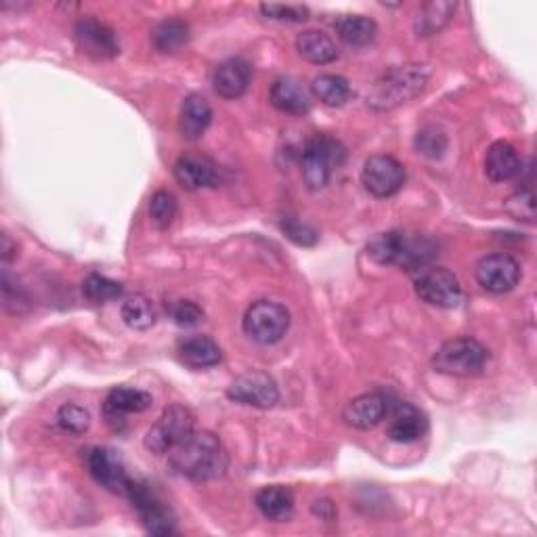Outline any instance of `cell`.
<instances>
[{"instance_id": "9a60e30c", "label": "cell", "mask_w": 537, "mask_h": 537, "mask_svg": "<svg viewBox=\"0 0 537 537\" xmlns=\"http://www.w3.org/2000/svg\"><path fill=\"white\" fill-rule=\"evenodd\" d=\"M154 399L149 393L141 389H131V386H116L105 397L103 403V416L107 426L116 433H122L126 428L128 414H141L152 407Z\"/></svg>"}, {"instance_id": "2e32d148", "label": "cell", "mask_w": 537, "mask_h": 537, "mask_svg": "<svg viewBox=\"0 0 537 537\" xmlns=\"http://www.w3.org/2000/svg\"><path fill=\"white\" fill-rule=\"evenodd\" d=\"M391 412L389 426H386V437L395 443H414L422 439L428 431V418L420 407L399 401Z\"/></svg>"}, {"instance_id": "7a4b0ae2", "label": "cell", "mask_w": 537, "mask_h": 537, "mask_svg": "<svg viewBox=\"0 0 537 537\" xmlns=\"http://www.w3.org/2000/svg\"><path fill=\"white\" fill-rule=\"evenodd\" d=\"M368 254L378 265L418 273L435 261L437 244L420 233L386 231L368 244Z\"/></svg>"}, {"instance_id": "e575fe53", "label": "cell", "mask_w": 537, "mask_h": 537, "mask_svg": "<svg viewBox=\"0 0 537 537\" xmlns=\"http://www.w3.org/2000/svg\"><path fill=\"white\" fill-rule=\"evenodd\" d=\"M261 13L275 21H288V24H300V21L309 19V7L305 5H277L265 3L261 5Z\"/></svg>"}, {"instance_id": "3957f363", "label": "cell", "mask_w": 537, "mask_h": 537, "mask_svg": "<svg viewBox=\"0 0 537 537\" xmlns=\"http://www.w3.org/2000/svg\"><path fill=\"white\" fill-rule=\"evenodd\" d=\"M431 72L422 63H405L384 72L368 93V105L374 112H391L399 105L416 99L428 84Z\"/></svg>"}, {"instance_id": "d590c367", "label": "cell", "mask_w": 537, "mask_h": 537, "mask_svg": "<svg viewBox=\"0 0 537 537\" xmlns=\"http://www.w3.org/2000/svg\"><path fill=\"white\" fill-rule=\"evenodd\" d=\"M279 227H282V231L286 233V238L292 240V242L298 244V246L311 248V246H315L317 240H319L317 231H315L311 225H307V223H303V221H298V219H292V217H286Z\"/></svg>"}, {"instance_id": "7c38bea8", "label": "cell", "mask_w": 537, "mask_h": 537, "mask_svg": "<svg viewBox=\"0 0 537 537\" xmlns=\"http://www.w3.org/2000/svg\"><path fill=\"white\" fill-rule=\"evenodd\" d=\"M76 49L97 61L114 59L120 53V42L116 32L93 15L82 17L74 26Z\"/></svg>"}, {"instance_id": "4dcf8cb0", "label": "cell", "mask_w": 537, "mask_h": 537, "mask_svg": "<svg viewBox=\"0 0 537 537\" xmlns=\"http://www.w3.org/2000/svg\"><path fill=\"white\" fill-rule=\"evenodd\" d=\"M82 294L93 305L110 303V300H118L124 294V286L114 279L93 273L82 282Z\"/></svg>"}, {"instance_id": "1f68e13d", "label": "cell", "mask_w": 537, "mask_h": 537, "mask_svg": "<svg viewBox=\"0 0 537 537\" xmlns=\"http://www.w3.org/2000/svg\"><path fill=\"white\" fill-rule=\"evenodd\" d=\"M55 420L61 431L72 435H84L91 426V414L84 410V407L74 403H66L63 407H59Z\"/></svg>"}, {"instance_id": "5bb4252c", "label": "cell", "mask_w": 537, "mask_h": 537, "mask_svg": "<svg viewBox=\"0 0 537 537\" xmlns=\"http://www.w3.org/2000/svg\"><path fill=\"white\" fill-rule=\"evenodd\" d=\"M227 397L235 403L269 410L279 401V389L269 374L256 370L235 378L227 389Z\"/></svg>"}, {"instance_id": "6da1fadb", "label": "cell", "mask_w": 537, "mask_h": 537, "mask_svg": "<svg viewBox=\"0 0 537 537\" xmlns=\"http://www.w3.org/2000/svg\"><path fill=\"white\" fill-rule=\"evenodd\" d=\"M168 460L177 475L191 481H214L223 477L229 466L223 441L208 431H193L181 445L170 451Z\"/></svg>"}, {"instance_id": "277c9868", "label": "cell", "mask_w": 537, "mask_h": 537, "mask_svg": "<svg viewBox=\"0 0 537 537\" xmlns=\"http://www.w3.org/2000/svg\"><path fill=\"white\" fill-rule=\"evenodd\" d=\"M345 147L330 135L317 133L313 137H309L303 145V152H300V166H303V179L305 185L313 191L324 189L334 170H338L345 162Z\"/></svg>"}, {"instance_id": "f35d334b", "label": "cell", "mask_w": 537, "mask_h": 537, "mask_svg": "<svg viewBox=\"0 0 537 537\" xmlns=\"http://www.w3.org/2000/svg\"><path fill=\"white\" fill-rule=\"evenodd\" d=\"M313 510H315V514H319V517L324 519V521H328V523L336 517V508H334V504L330 500H319V502H315Z\"/></svg>"}, {"instance_id": "5b68a950", "label": "cell", "mask_w": 537, "mask_h": 537, "mask_svg": "<svg viewBox=\"0 0 537 537\" xmlns=\"http://www.w3.org/2000/svg\"><path fill=\"white\" fill-rule=\"evenodd\" d=\"M489 353L477 338L460 336L447 340L433 355V368L447 376L472 378L479 376L487 365Z\"/></svg>"}, {"instance_id": "836d02e7", "label": "cell", "mask_w": 537, "mask_h": 537, "mask_svg": "<svg viewBox=\"0 0 537 537\" xmlns=\"http://www.w3.org/2000/svg\"><path fill=\"white\" fill-rule=\"evenodd\" d=\"M506 210L510 212V217H514L517 221H525V223L535 221V198H533L531 183H525V187H521L517 193H514V196L508 198Z\"/></svg>"}, {"instance_id": "ab89813d", "label": "cell", "mask_w": 537, "mask_h": 537, "mask_svg": "<svg viewBox=\"0 0 537 537\" xmlns=\"http://www.w3.org/2000/svg\"><path fill=\"white\" fill-rule=\"evenodd\" d=\"M0 252H3V261L9 263L17 256V244L11 240L9 233H3V246H0Z\"/></svg>"}, {"instance_id": "8992f818", "label": "cell", "mask_w": 537, "mask_h": 537, "mask_svg": "<svg viewBox=\"0 0 537 537\" xmlns=\"http://www.w3.org/2000/svg\"><path fill=\"white\" fill-rule=\"evenodd\" d=\"M193 424H196V418H193L189 407L179 403L168 405L156 424L147 431L145 447L158 456L170 454L193 433Z\"/></svg>"}, {"instance_id": "8d00e7d4", "label": "cell", "mask_w": 537, "mask_h": 537, "mask_svg": "<svg viewBox=\"0 0 537 537\" xmlns=\"http://www.w3.org/2000/svg\"><path fill=\"white\" fill-rule=\"evenodd\" d=\"M416 147H418V152H420V154H424V156H428V158H439V156L445 152L447 139H445V135L439 131V128L428 126V128H424L422 133H418Z\"/></svg>"}, {"instance_id": "f546056e", "label": "cell", "mask_w": 537, "mask_h": 537, "mask_svg": "<svg viewBox=\"0 0 537 537\" xmlns=\"http://www.w3.org/2000/svg\"><path fill=\"white\" fill-rule=\"evenodd\" d=\"M189 42V26L183 19H164L152 30V45L160 53H177Z\"/></svg>"}, {"instance_id": "44dd1931", "label": "cell", "mask_w": 537, "mask_h": 537, "mask_svg": "<svg viewBox=\"0 0 537 537\" xmlns=\"http://www.w3.org/2000/svg\"><path fill=\"white\" fill-rule=\"evenodd\" d=\"M523 173V160L517 149L506 141H496L485 156V175L493 183H506Z\"/></svg>"}, {"instance_id": "d6a6232c", "label": "cell", "mask_w": 537, "mask_h": 537, "mask_svg": "<svg viewBox=\"0 0 537 537\" xmlns=\"http://www.w3.org/2000/svg\"><path fill=\"white\" fill-rule=\"evenodd\" d=\"M149 217H152L154 225L160 229H166L177 217V200L170 191L160 189L156 191L152 200H149Z\"/></svg>"}, {"instance_id": "f1b7e54d", "label": "cell", "mask_w": 537, "mask_h": 537, "mask_svg": "<svg viewBox=\"0 0 537 537\" xmlns=\"http://www.w3.org/2000/svg\"><path fill=\"white\" fill-rule=\"evenodd\" d=\"M122 319L128 328L143 332V330H149V328L156 326L158 309H156L152 298H147L143 294H135V296L124 300Z\"/></svg>"}, {"instance_id": "ba28073f", "label": "cell", "mask_w": 537, "mask_h": 537, "mask_svg": "<svg viewBox=\"0 0 537 537\" xmlns=\"http://www.w3.org/2000/svg\"><path fill=\"white\" fill-rule=\"evenodd\" d=\"M414 288L420 300L439 309H456L464 298L458 277L445 267L428 265L420 269L416 273Z\"/></svg>"}, {"instance_id": "484cf974", "label": "cell", "mask_w": 537, "mask_h": 537, "mask_svg": "<svg viewBox=\"0 0 537 537\" xmlns=\"http://www.w3.org/2000/svg\"><path fill=\"white\" fill-rule=\"evenodd\" d=\"M334 30L351 47H368L378 34L376 21L365 15H340L334 21Z\"/></svg>"}, {"instance_id": "cb8c5ba5", "label": "cell", "mask_w": 537, "mask_h": 537, "mask_svg": "<svg viewBox=\"0 0 537 537\" xmlns=\"http://www.w3.org/2000/svg\"><path fill=\"white\" fill-rule=\"evenodd\" d=\"M254 504L265 519L273 523H284L294 512V493L284 485H269L256 493Z\"/></svg>"}, {"instance_id": "52a82bcc", "label": "cell", "mask_w": 537, "mask_h": 537, "mask_svg": "<svg viewBox=\"0 0 537 537\" xmlns=\"http://www.w3.org/2000/svg\"><path fill=\"white\" fill-rule=\"evenodd\" d=\"M290 330V311L273 300H256L244 315V332L259 345H275Z\"/></svg>"}, {"instance_id": "e0dca14e", "label": "cell", "mask_w": 537, "mask_h": 537, "mask_svg": "<svg viewBox=\"0 0 537 537\" xmlns=\"http://www.w3.org/2000/svg\"><path fill=\"white\" fill-rule=\"evenodd\" d=\"M391 403L389 397L380 391L374 393H365L355 397L342 412V418L351 426L357 428V431H370L376 424L384 420V416H389Z\"/></svg>"}, {"instance_id": "83f0119b", "label": "cell", "mask_w": 537, "mask_h": 537, "mask_svg": "<svg viewBox=\"0 0 537 537\" xmlns=\"http://www.w3.org/2000/svg\"><path fill=\"white\" fill-rule=\"evenodd\" d=\"M456 13V3L449 0H435V3H426L418 17H416V34L418 36H433L439 34Z\"/></svg>"}, {"instance_id": "8fae6325", "label": "cell", "mask_w": 537, "mask_h": 537, "mask_svg": "<svg viewBox=\"0 0 537 537\" xmlns=\"http://www.w3.org/2000/svg\"><path fill=\"white\" fill-rule=\"evenodd\" d=\"M361 183L374 198H391L405 185V166L393 156H372L363 164Z\"/></svg>"}, {"instance_id": "603a6c76", "label": "cell", "mask_w": 537, "mask_h": 537, "mask_svg": "<svg viewBox=\"0 0 537 537\" xmlns=\"http://www.w3.org/2000/svg\"><path fill=\"white\" fill-rule=\"evenodd\" d=\"M212 122V107L210 103L198 95L191 93L185 97L181 105V116H179V133L187 141H198Z\"/></svg>"}, {"instance_id": "74e56055", "label": "cell", "mask_w": 537, "mask_h": 537, "mask_svg": "<svg viewBox=\"0 0 537 537\" xmlns=\"http://www.w3.org/2000/svg\"><path fill=\"white\" fill-rule=\"evenodd\" d=\"M168 313L170 317H173L175 324L181 328L196 326L204 317V311L196 303H191V300H177V303L170 305Z\"/></svg>"}, {"instance_id": "7402d4cb", "label": "cell", "mask_w": 537, "mask_h": 537, "mask_svg": "<svg viewBox=\"0 0 537 537\" xmlns=\"http://www.w3.org/2000/svg\"><path fill=\"white\" fill-rule=\"evenodd\" d=\"M177 353L187 368H193V370L214 368V365H219L223 359L221 347L210 336H204V334H193V336L183 338L179 342Z\"/></svg>"}, {"instance_id": "d4e9b609", "label": "cell", "mask_w": 537, "mask_h": 537, "mask_svg": "<svg viewBox=\"0 0 537 537\" xmlns=\"http://www.w3.org/2000/svg\"><path fill=\"white\" fill-rule=\"evenodd\" d=\"M296 51L315 66H326L338 59L336 42L319 30H305L296 36Z\"/></svg>"}, {"instance_id": "d6986e66", "label": "cell", "mask_w": 537, "mask_h": 537, "mask_svg": "<svg viewBox=\"0 0 537 537\" xmlns=\"http://www.w3.org/2000/svg\"><path fill=\"white\" fill-rule=\"evenodd\" d=\"M175 179L187 191L214 187L219 183V168L204 156H181L175 162Z\"/></svg>"}, {"instance_id": "30bf717a", "label": "cell", "mask_w": 537, "mask_h": 537, "mask_svg": "<svg viewBox=\"0 0 537 537\" xmlns=\"http://www.w3.org/2000/svg\"><path fill=\"white\" fill-rule=\"evenodd\" d=\"M87 468L99 485L122 498H128L137 481L128 475L122 458L110 447H93L87 454Z\"/></svg>"}, {"instance_id": "ac0fdd59", "label": "cell", "mask_w": 537, "mask_h": 537, "mask_svg": "<svg viewBox=\"0 0 537 537\" xmlns=\"http://www.w3.org/2000/svg\"><path fill=\"white\" fill-rule=\"evenodd\" d=\"M250 80H252V66L242 57L223 61L212 76L214 91H217V95L223 99L242 97L250 87Z\"/></svg>"}, {"instance_id": "4316f807", "label": "cell", "mask_w": 537, "mask_h": 537, "mask_svg": "<svg viewBox=\"0 0 537 537\" xmlns=\"http://www.w3.org/2000/svg\"><path fill=\"white\" fill-rule=\"evenodd\" d=\"M311 93L315 99H319L328 107H342L345 105L353 91L347 78H342L338 74H321L311 82Z\"/></svg>"}, {"instance_id": "ffe728a7", "label": "cell", "mask_w": 537, "mask_h": 537, "mask_svg": "<svg viewBox=\"0 0 537 537\" xmlns=\"http://www.w3.org/2000/svg\"><path fill=\"white\" fill-rule=\"evenodd\" d=\"M269 101L275 110L290 116H305L311 112V95L296 78L282 76L271 84Z\"/></svg>"}, {"instance_id": "4fadbf2b", "label": "cell", "mask_w": 537, "mask_h": 537, "mask_svg": "<svg viewBox=\"0 0 537 537\" xmlns=\"http://www.w3.org/2000/svg\"><path fill=\"white\" fill-rule=\"evenodd\" d=\"M477 282L491 294H504L517 288L521 279V265L510 254H487L475 267Z\"/></svg>"}, {"instance_id": "9c48e42d", "label": "cell", "mask_w": 537, "mask_h": 537, "mask_svg": "<svg viewBox=\"0 0 537 537\" xmlns=\"http://www.w3.org/2000/svg\"><path fill=\"white\" fill-rule=\"evenodd\" d=\"M131 500L135 510L139 512V519L143 529L149 535H158V537H168L177 533V519L173 510H170L158 496L154 493V489L149 487L147 483L135 481L131 493H128V498Z\"/></svg>"}]
</instances>
